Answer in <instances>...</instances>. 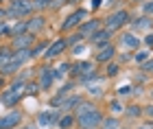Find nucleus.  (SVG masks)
Masks as SVG:
<instances>
[{"label": "nucleus", "instance_id": "f257e3e1", "mask_svg": "<svg viewBox=\"0 0 153 129\" xmlns=\"http://www.w3.org/2000/svg\"><path fill=\"white\" fill-rule=\"evenodd\" d=\"M26 90V81H16L9 90H2V94H0V103H2L4 107H16L20 103V99H22V94Z\"/></svg>", "mask_w": 153, "mask_h": 129}, {"label": "nucleus", "instance_id": "f03ea898", "mask_svg": "<svg viewBox=\"0 0 153 129\" xmlns=\"http://www.w3.org/2000/svg\"><path fill=\"white\" fill-rule=\"evenodd\" d=\"M76 123H79L81 129H94V127L103 125V114L96 110V107H92L90 112L81 114V116H76Z\"/></svg>", "mask_w": 153, "mask_h": 129}, {"label": "nucleus", "instance_id": "7ed1b4c3", "mask_svg": "<svg viewBox=\"0 0 153 129\" xmlns=\"http://www.w3.org/2000/svg\"><path fill=\"white\" fill-rule=\"evenodd\" d=\"M127 22H131V20H129V11H127V9H118L116 13H112V16L105 18V29L114 33V31H118V29H123Z\"/></svg>", "mask_w": 153, "mask_h": 129}, {"label": "nucleus", "instance_id": "20e7f679", "mask_svg": "<svg viewBox=\"0 0 153 129\" xmlns=\"http://www.w3.org/2000/svg\"><path fill=\"white\" fill-rule=\"evenodd\" d=\"M35 9V4H33V0H11V9L7 11V16L9 18H24L33 13Z\"/></svg>", "mask_w": 153, "mask_h": 129}, {"label": "nucleus", "instance_id": "39448f33", "mask_svg": "<svg viewBox=\"0 0 153 129\" xmlns=\"http://www.w3.org/2000/svg\"><path fill=\"white\" fill-rule=\"evenodd\" d=\"M26 59H31V53H29V50H16V53H13V57H11V62L7 64L0 72H2V74H13V72H18L20 68L26 64Z\"/></svg>", "mask_w": 153, "mask_h": 129}, {"label": "nucleus", "instance_id": "423d86ee", "mask_svg": "<svg viewBox=\"0 0 153 129\" xmlns=\"http://www.w3.org/2000/svg\"><path fill=\"white\" fill-rule=\"evenodd\" d=\"M85 18H88L85 9H76L74 13H70V16L61 22V31H70V29H74V26H81L83 22H85Z\"/></svg>", "mask_w": 153, "mask_h": 129}, {"label": "nucleus", "instance_id": "0eeeda50", "mask_svg": "<svg viewBox=\"0 0 153 129\" xmlns=\"http://www.w3.org/2000/svg\"><path fill=\"white\" fill-rule=\"evenodd\" d=\"M59 120H61L59 110H44V112H39V116H37V125L39 127H51V125H57Z\"/></svg>", "mask_w": 153, "mask_h": 129}, {"label": "nucleus", "instance_id": "6e6552de", "mask_svg": "<svg viewBox=\"0 0 153 129\" xmlns=\"http://www.w3.org/2000/svg\"><path fill=\"white\" fill-rule=\"evenodd\" d=\"M20 123H22V114L18 110H11L4 116H0V129H16Z\"/></svg>", "mask_w": 153, "mask_h": 129}, {"label": "nucleus", "instance_id": "1a4fd4ad", "mask_svg": "<svg viewBox=\"0 0 153 129\" xmlns=\"http://www.w3.org/2000/svg\"><path fill=\"white\" fill-rule=\"evenodd\" d=\"M61 74L55 70V68H44V70L39 72V87L42 90H48V87L53 85V81L55 79H59Z\"/></svg>", "mask_w": 153, "mask_h": 129}, {"label": "nucleus", "instance_id": "9d476101", "mask_svg": "<svg viewBox=\"0 0 153 129\" xmlns=\"http://www.w3.org/2000/svg\"><path fill=\"white\" fill-rule=\"evenodd\" d=\"M66 48H68V42H66L64 37H59V39H55V42L48 46V50L44 53V57H46V59H55V57H59Z\"/></svg>", "mask_w": 153, "mask_h": 129}, {"label": "nucleus", "instance_id": "9b49d317", "mask_svg": "<svg viewBox=\"0 0 153 129\" xmlns=\"http://www.w3.org/2000/svg\"><path fill=\"white\" fill-rule=\"evenodd\" d=\"M109 39H112V31H107V29H101V31H96L94 35H92V46H96V48H105V46L109 44Z\"/></svg>", "mask_w": 153, "mask_h": 129}, {"label": "nucleus", "instance_id": "f8f14e48", "mask_svg": "<svg viewBox=\"0 0 153 129\" xmlns=\"http://www.w3.org/2000/svg\"><path fill=\"white\" fill-rule=\"evenodd\" d=\"M116 55V46L114 44H107L105 48H101L99 53L94 55V64H109Z\"/></svg>", "mask_w": 153, "mask_h": 129}, {"label": "nucleus", "instance_id": "ddd939ff", "mask_svg": "<svg viewBox=\"0 0 153 129\" xmlns=\"http://www.w3.org/2000/svg\"><path fill=\"white\" fill-rule=\"evenodd\" d=\"M118 44H120V48H125V50H136L138 46H140V37H136L134 33H123V35L118 37Z\"/></svg>", "mask_w": 153, "mask_h": 129}, {"label": "nucleus", "instance_id": "4468645a", "mask_svg": "<svg viewBox=\"0 0 153 129\" xmlns=\"http://www.w3.org/2000/svg\"><path fill=\"white\" fill-rule=\"evenodd\" d=\"M96 31H101V20H85V22L79 26L76 33H81L83 37H92Z\"/></svg>", "mask_w": 153, "mask_h": 129}, {"label": "nucleus", "instance_id": "2eb2a0df", "mask_svg": "<svg viewBox=\"0 0 153 129\" xmlns=\"http://www.w3.org/2000/svg\"><path fill=\"white\" fill-rule=\"evenodd\" d=\"M31 44H33V35H31V33H24V35L13 37L11 48H13V50H29V46H31Z\"/></svg>", "mask_w": 153, "mask_h": 129}, {"label": "nucleus", "instance_id": "dca6fc26", "mask_svg": "<svg viewBox=\"0 0 153 129\" xmlns=\"http://www.w3.org/2000/svg\"><path fill=\"white\" fill-rule=\"evenodd\" d=\"M70 70H72L74 74H81V77H85V74H96L94 64H90V62H74Z\"/></svg>", "mask_w": 153, "mask_h": 129}, {"label": "nucleus", "instance_id": "f3484780", "mask_svg": "<svg viewBox=\"0 0 153 129\" xmlns=\"http://www.w3.org/2000/svg\"><path fill=\"white\" fill-rule=\"evenodd\" d=\"M44 24H46V18H44V16H35V18H31V20H29V33H31V35H35L37 31L44 29Z\"/></svg>", "mask_w": 153, "mask_h": 129}, {"label": "nucleus", "instance_id": "a211bd4d", "mask_svg": "<svg viewBox=\"0 0 153 129\" xmlns=\"http://www.w3.org/2000/svg\"><path fill=\"white\" fill-rule=\"evenodd\" d=\"M81 103H83V99L79 96V94H74V96H66L64 101H61V105H59V107L68 112V110H72V107H79Z\"/></svg>", "mask_w": 153, "mask_h": 129}, {"label": "nucleus", "instance_id": "6ab92c4d", "mask_svg": "<svg viewBox=\"0 0 153 129\" xmlns=\"http://www.w3.org/2000/svg\"><path fill=\"white\" fill-rule=\"evenodd\" d=\"M131 26H134L136 31H147V29H151V20L147 18V16H140V18H136V20H131Z\"/></svg>", "mask_w": 153, "mask_h": 129}, {"label": "nucleus", "instance_id": "aec40b11", "mask_svg": "<svg viewBox=\"0 0 153 129\" xmlns=\"http://www.w3.org/2000/svg\"><path fill=\"white\" fill-rule=\"evenodd\" d=\"M74 123H76V116H74V114H64L61 120L57 123V127H59V129H72Z\"/></svg>", "mask_w": 153, "mask_h": 129}, {"label": "nucleus", "instance_id": "412c9836", "mask_svg": "<svg viewBox=\"0 0 153 129\" xmlns=\"http://www.w3.org/2000/svg\"><path fill=\"white\" fill-rule=\"evenodd\" d=\"M11 57H13V50L9 48V46H2V48H0V70L11 62Z\"/></svg>", "mask_w": 153, "mask_h": 129}, {"label": "nucleus", "instance_id": "4be33fe9", "mask_svg": "<svg viewBox=\"0 0 153 129\" xmlns=\"http://www.w3.org/2000/svg\"><path fill=\"white\" fill-rule=\"evenodd\" d=\"M46 50H48V44H46V42H39V44L33 46V48H31L29 53H31V57H33V59H37V57L42 55V53H46Z\"/></svg>", "mask_w": 153, "mask_h": 129}, {"label": "nucleus", "instance_id": "5701e85b", "mask_svg": "<svg viewBox=\"0 0 153 129\" xmlns=\"http://www.w3.org/2000/svg\"><path fill=\"white\" fill-rule=\"evenodd\" d=\"M134 59H136V62L140 64V66H142V64H147L149 59H151V50H138L136 55H134Z\"/></svg>", "mask_w": 153, "mask_h": 129}, {"label": "nucleus", "instance_id": "b1692460", "mask_svg": "<svg viewBox=\"0 0 153 129\" xmlns=\"http://www.w3.org/2000/svg\"><path fill=\"white\" fill-rule=\"evenodd\" d=\"M125 112H127L129 114V116H142V107L140 105H129V107H125Z\"/></svg>", "mask_w": 153, "mask_h": 129}, {"label": "nucleus", "instance_id": "393cba45", "mask_svg": "<svg viewBox=\"0 0 153 129\" xmlns=\"http://www.w3.org/2000/svg\"><path fill=\"white\" fill-rule=\"evenodd\" d=\"M83 39H85V37H83V35H81V33H72V35H70V37H68V39H66V42H68V46H76V44H79V42H83Z\"/></svg>", "mask_w": 153, "mask_h": 129}, {"label": "nucleus", "instance_id": "a878e982", "mask_svg": "<svg viewBox=\"0 0 153 129\" xmlns=\"http://www.w3.org/2000/svg\"><path fill=\"white\" fill-rule=\"evenodd\" d=\"M26 94H29V96L39 94V83H26Z\"/></svg>", "mask_w": 153, "mask_h": 129}, {"label": "nucleus", "instance_id": "bb28decb", "mask_svg": "<svg viewBox=\"0 0 153 129\" xmlns=\"http://www.w3.org/2000/svg\"><path fill=\"white\" fill-rule=\"evenodd\" d=\"M55 0H33V4H35V9H46V7H53Z\"/></svg>", "mask_w": 153, "mask_h": 129}, {"label": "nucleus", "instance_id": "cd10ccee", "mask_svg": "<svg viewBox=\"0 0 153 129\" xmlns=\"http://www.w3.org/2000/svg\"><path fill=\"white\" fill-rule=\"evenodd\" d=\"M2 35H11V26L7 24V20H0V37Z\"/></svg>", "mask_w": 153, "mask_h": 129}, {"label": "nucleus", "instance_id": "c85d7f7f", "mask_svg": "<svg viewBox=\"0 0 153 129\" xmlns=\"http://www.w3.org/2000/svg\"><path fill=\"white\" fill-rule=\"evenodd\" d=\"M116 127H118L116 118H105V120H103V129H116Z\"/></svg>", "mask_w": 153, "mask_h": 129}, {"label": "nucleus", "instance_id": "c756f323", "mask_svg": "<svg viewBox=\"0 0 153 129\" xmlns=\"http://www.w3.org/2000/svg\"><path fill=\"white\" fill-rule=\"evenodd\" d=\"M142 11H144V16H153V0H147L142 4Z\"/></svg>", "mask_w": 153, "mask_h": 129}, {"label": "nucleus", "instance_id": "7c9ffc66", "mask_svg": "<svg viewBox=\"0 0 153 129\" xmlns=\"http://www.w3.org/2000/svg\"><path fill=\"white\" fill-rule=\"evenodd\" d=\"M140 72H144V74H153V59H149L147 64H142V70Z\"/></svg>", "mask_w": 153, "mask_h": 129}, {"label": "nucleus", "instance_id": "2f4dec72", "mask_svg": "<svg viewBox=\"0 0 153 129\" xmlns=\"http://www.w3.org/2000/svg\"><path fill=\"white\" fill-rule=\"evenodd\" d=\"M131 94V85H120L118 87V96H129Z\"/></svg>", "mask_w": 153, "mask_h": 129}, {"label": "nucleus", "instance_id": "473e14b6", "mask_svg": "<svg viewBox=\"0 0 153 129\" xmlns=\"http://www.w3.org/2000/svg\"><path fill=\"white\" fill-rule=\"evenodd\" d=\"M118 70H120V68H118L116 64H109V66H107V77H116Z\"/></svg>", "mask_w": 153, "mask_h": 129}, {"label": "nucleus", "instance_id": "72a5a7b5", "mask_svg": "<svg viewBox=\"0 0 153 129\" xmlns=\"http://www.w3.org/2000/svg\"><path fill=\"white\" fill-rule=\"evenodd\" d=\"M109 107H112V112H114V114H118V112H123V110H125V107L118 103V101H112V103H109Z\"/></svg>", "mask_w": 153, "mask_h": 129}, {"label": "nucleus", "instance_id": "f704fd0d", "mask_svg": "<svg viewBox=\"0 0 153 129\" xmlns=\"http://www.w3.org/2000/svg\"><path fill=\"white\" fill-rule=\"evenodd\" d=\"M144 42H147L149 46H153V33H149V35H147V37H144Z\"/></svg>", "mask_w": 153, "mask_h": 129}, {"label": "nucleus", "instance_id": "c9c22d12", "mask_svg": "<svg viewBox=\"0 0 153 129\" xmlns=\"http://www.w3.org/2000/svg\"><path fill=\"white\" fill-rule=\"evenodd\" d=\"M144 114H147V116H151V118H153V105H149L147 110H144Z\"/></svg>", "mask_w": 153, "mask_h": 129}, {"label": "nucleus", "instance_id": "e433bc0d", "mask_svg": "<svg viewBox=\"0 0 153 129\" xmlns=\"http://www.w3.org/2000/svg\"><path fill=\"white\" fill-rule=\"evenodd\" d=\"M101 2H103V0H92V9H99Z\"/></svg>", "mask_w": 153, "mask_h": 129}, {"label": "nucleus", "instance_id": "4c0bfd02", "mask_svg": "<svg viewBox=\"0 0 153 129\" xmlns=\"http://www.w3.org/2000/svg\"><path fill=\"white\" fill-rule=\"evenodd\" d=\"M2 87H4V77L0 74V90H2Z\"/></svg>", "mask_w": 153, "mask_h": 129}, {"label": "nucleus", "instance_id": "58836bf2", "mask_svg": "<svg viewBox=\"0 0 153 129\" xmlns=\"http://www.w3.org/2000/svg\"><path fill=\"white\" fill-rule=\"evenodd\" d=\"M4 16H7V11H4V9H2V7H0V20H2V18H4Z\"/></svg>", "mask_w": 153, "mask_h": 129}, {"label": "nucleus", "instance_id": "ea45409f", "mask_svg": "<svg viewBox=\"0 0 153 129\" xmlns=\"http://www.w3.org/2000/svg\"><path fill=\"white\" fill-rule=\"evenodd\" d=\"M20 129H37V127H20Z\"/></svg>", "mask_w": 153, "mask_h": 129}, {"label": "nucleus", "instance_id": "a19ab883", "mask_svg": "<svg viewBox=\"0 0 153 129\" xmlns=\"http://www.w3.org/2000/svg\"><path fill=\"white\" fill-rule=\"evenodd\" d=\"M134 2H144V0H134Z\"/></svg>", "mask_w": 153, "mask_h": 129}, {"label": "nucleus", "instance_id": "79ce46f5", "mask_svg": "<svg viewBox=\"0 0 153 129\" xmlns=\"http://www.w3.org/2000/svg\"><path fill=\"white\" fill-rule=\"evenodd\" d=\"M68 2H72V0H68Z\"/></svg>", "mask_w": 153, "mask_h": 129}, {"label": "nucleus", "instance_id": "37998d69", "mask_svg": "<svg viewBox=\"0 0 153 129\" xmlns=\"http://www.w3.org/2000/svg\"><path fill=\"white\" fill-rule=\"evenodd\" d=\"M0 2H2V0H0Z\"/></svg>", "mask_w": 153, "mask_h": 129}]
</instances>
